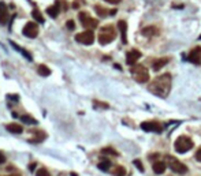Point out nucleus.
Wrapping results in <instances>:
<instances>
[{"label": "nucleus", "instance_id": "nucleus-1", "mask_svg": "<svg viewBox=\"0 0 201 176\" xmlns=\"http://www.w3.org/2000/svg\"><path fill=\"white\" fill-rule=\"evenodd\" d=\"M171 85H172V78L167 72V74L159 75L157 78H155L151 82V85L148 86V89L155 96L160 97V98H165L171 91Z\"/></svg>", "mask_w": 201, "mask_h": 176}, {"label": "nucleus", "instance_id": "nucleus-2", "mask_svg": "<svg viewBox=\"0 0 201 176\" xmlns=\"http://www.w3.org/2000/svg\"><path fill=\"white\" fill-rule=\"evenodd\" d=\"M116 38V32H115V28L111 25H107L104 28H101L100 30V34H99V42L101 45H107L110 44L111 41Z\"/></svg>", "mask_w": 201, "mask_h": 176}, {"label": "nucleus", "instance_id": "nucleus-3", "mask_svg": "<svg viewBox=\"0 0 201 176\" xmlns=\"http://www.w3.org/2000/svg\"><path fill=\"white\" fill-rule=\"evenodd\" d=\"M193 146H194V142L189 137H185V135L178 137L176 141L174 142V148H175V150L178 153H186L190 149H193Z\"/></svg>", "mask_w": 201, "mask_h": 176}, {"label": "nucleus", "instance_id": "nucleus-4", "mask_svg": "<svg viewBox=\"0 0 201 176\" xmlns=\"http://www.w3.org/2000/svg\"><path fill=\"white\" fill-rule=\"evenodd\" d=\"M131 75L138 83H145L149 81V72L142 64H134L131 68Z\"/></svg>", "mask_w": 201, "mask_h": 176}, {"label": "nucleus", "instance_id": "nucleus-5", "mask_svg": "<svg viewBox=\"0 0 201 176\" xmlns=\"http://www.w3.org/2000/svg\"><path fill=\"white\" fill-rule=\"evenodd\" d=\"M165 161H167V165L170 167V169L175 173H179V175H185L187 172V167L185 164H182L178 158H175L174 156H167L165 157Z\"/></svg>", "mask_w": 201, "mask_h": 176}, {"label": "nucleus", "instance_id": "nucleus-6", "mask_svg": "<svg viewBox=\"0 0 201 176\" xmlns=\"http://www.w3.org/2000/svg\"><path fill=\"white\" fill-rule=\"evenodd\" d=\"M75 41L83 45H92L94 41V33L92 32V29H88V30L82 32V33H78L75 36Z\"/></svg>", "mask_w": 201, "mask_h": 176}, {"label": "nucleus", "instance_id": "nucleus-7", "mask_svg": "<svg viewBox=\"0 0 201 176\" xmlns=\"http://www.w3.org/2000/svg\"><path fill=\"white\" fill-rule=\"evenodd\" d=\"M78 18H80L82 26H83V28H86V29H94V28H97V25H99L97 19L92 18L90 15H88L86 12H80Z\"/></svg>", "mask_w": 201, "mask_h": 176}, {"label": "nucleus", "instance_id": "nucleus-8", "mask_svg": "<svg viewBox=\"0 0 201 176\" xmlns=\"http://www.w3.org/2000/svg\"><path fill=\"white\" fill-rule=\"evenodd\" d=\"M22 33L28 38H36L39 36V26L34 22H28L22 29Z\"/></svg>", "mask_w": 201, "mask_h": 176}, {"label": "nucleus", "instance_id": "nucleus-9", "mask_svg": "<svg viewBox=\"0 0 201 176\" xmlns=\"http://www.w3.org/2000/svg\"><path fill=\"white\" fill-rule=\"evenodd\" d=\"M141 128L144 130V131H148V132H156V134H160V132H163V126L160 123H157V121H144V123H141Z\"/></svg>", "mask_w": 201, "mask_h": 176}, {"label": "nucleus", "instance_id": "nucleus-10", "mask_svg": "<svg viewBox=\"0 0 201 176\" xmlns=\"http://www.w3.org/2000/svg\"><path fill=\"white\" fill-rule=\"evenodd\" d=\"M187 60H189L190 63L196 64V66H200V64H201V47H194V48H193V49L189 52Z\"/></svg>", "mask_w": 201, "mask_h": 176}, {"label": "nucleus", "instance_id": "nucleus-11", "mask_svg": "<svg viewBox=\"0 0 201 176\" xmlns=\"http://www.w3.org/2000/svg\"><path fill=\"white\" fill-rule=\"evenodd\" d=\"M141 59V52L138 49H131L127 52L126 55V63L129 64V66H134V64H137V61Z\"/></svg>", "mask_w": 201, "mask_h": 176}, {"label": "nucleus", "instance_id": "nucleus-12", "mask_svg": "<svg viewBox=\"0 0 201 176\" xmlns=\"http://www.w3.org/2000/svg\"><path fill=\"white\" fill-rule=\"evenodd\" d=\"M7 18H9V8L6 3L0 2V25H6Z\"/></svg>", "mask_w": 201, "mask_h": 176}, {"label": "nucleus", "instance_id": "nucleus-13", "mask_svg": "<svg viewBox=\"0 0 201 176\" xmlns=\"http://www.w3.org/2000/svg\"><path fill=\"white\" fill-rule=\"evenodd\" d=\"M118 28H119L121 34H122V42H123V44H127V22L126 21H119Z\"/></svg>", "mask_w": 201, "mask_h": 176}, {"label": "nucleus", "instance_id": "nucleus-14", "mask_svg": "<svg viewBox=\"0 0 201 176\" xmlns=\"http://www.w3.org/2000/svg\"><path fill=\"white\" fill-rule=\"evenodd\" d=\"M170 61V59L168 58H160V59H156V60L152 63V68L155 70V71H159V70H162L163 67L165 66V64Z\"/></svg>", "mask_w": 201, "mask_h": 176}, {"label": "nucleus", "instance_id": "nucleus-15", "mask_svg": "<svg viewBox=\"0 0 201 176\" xmlns=\"http://www.w3.org/2000/svg\"><path fill=\"white\" fill-rule=\"evenodd\" d=\"M165 168H167V162H164V161H156V162H153V165H152L153 172L157 173V175H162V173L165 171Z\"/></svg>", "mask_w": 201, "mask_h": 176}, {"label": "nucleus", "instance_id": "nucleus-16", "mask_svg": "<svg viewBox=\"0 0 201 176\" xmlns=\"http://www.w3.org/2000/svg\"><path fill=\"white\" fill-rule=\"evenodd\" d=\"M59 12H60V3H56L55 6H52V7H48L47 8V14L49 15L51 18H56L59 15Z\"/></svg>", "mask_w": 201, "mask_h": 176}, {"label": "nucleus", "instance_id": "nucleus-17", "mask_svg": "<svg viewBox=\"0 0 201 176\" xmlns=\"http://www.w3.org/2000/svg\"><path fill=\"white\" fill-rule=\"evenodd\" d=\"M6 128L9 130L10 132H12V134H22V131H23L22 126H19V124H17V123H9L6 126Z\"/></svg>", "mask_w": 201, "mask_h": 176}, {"label": "nucleus", "instance_id": "nucleus-18", "mask_svg": "<svg viewBox=\"0 0 201 176\" xmlns=\"http://www.w3.org/2000/svg\"><path fill=\"white\" fill-rule=\"evenodd\" d=\"M142 34L146 37H152V36H157L159 34V30H157L155 26H148V28L142 29Z\"/></svg>", "mask_w": 201, "mask_h": 176}, {"label": "nucleus", "instance_id": "nucleus-19", "mask_svg": "<svg viewBox=\"0 0 201 176\" xmlns=\"http://www.w3.org/2000/svg\"><path fill=\"white\" fill-rule=\"evenodd\" d=\"M10 44L12 45V48H14V49H17L18 52H21V53H22V55L25 56V58L28 59V60H32V59H33V58H32V55L28 52V51H26V49H23V48H21V47H18V45L15 44L14 41H10Z\"/></svg>", "mask_w": 201, "mask_h": 176}, {"label": "nucleus", "instance_id": "nucleus-20", "mask_svg": "<svg viewBox=\"0 0 201 176\" xmlns=\"http://www.w3.org/2000/svg\"><path fill=\"white\" fill-rule=\"evenodd\" d=\"M21 121H23L25 124H39V120L37 119H34L33 116H29V115H23V116H21Z\"/></svg>", "mask_w": 201, "mask_h": 176}, {"label": "nucleus", "instance_id": "nucleus-21", "mask_svg": "<svg viewBox=\"0 0 201 176\" xmlns=\"http://www.w3.org/2000/svg\"><path fill=\"white\" fill-rule=\"evenodd\" d=\"M32 17H33V19L36 21V22H39V23H44L45 22L44 17L41 15V12H40L39 10H33V12H32Z\"/></svg>", "mask_w": 201, "mask_h": 176}, {"label": "nucleus", "instance_id": "nucleus-22", "mask_svg": "<svg viewBox=\"0 0 201 176\" xmlns=\"http://www.w3.org/2000/svg\"><path fill=\"white\" fill-rule=\"evenodd\" d=\"M39 74L41 75V77H49V75H51V70L48 68L45 64H40V66H39Z\"/></svg>", "mask_w": 201, "mask_h": 176}, {"label": "nucleus", "instance_id": "nucleus-23", "mask_svg": "<svg viewBox=\"0 0 201 176\" xmlns=\"http://www.w3.org/2000/svg\"><path fill=\"white\" fill-rule=\"evenodd\" d=\"M97 167H99L101 171H105V172H107V171L111 168V161H108V160H101V161L97 164Z\"/></svg>", "mask_w": 201, "mask_h": 176}, {"label": "nucleus", "instance_id": "nucleus-24", "mask_svg": "<svg viewBox=\"0 0 201 176\" xmlns=\"http://www.w3.org/2000/svg\"><path fill=\"white\" fill-rule=\"evenodd\" d=\"M133 164H134V167L137 168L138 171H140V172H144V171H145V168H144V165H142V161H141V160H134V161H133Z\"/></svg>", "mask_w": 201, "mask_h": 176}, {"label": "nucleus", "instance_id": "nucleus-25", "mask_svg": "<svg viewBox=\"0 0 201 176\" xmlns=\"http://www.w3.org/2000/svg\"><path fill=\"white\" fill-rule=\"evenodd\" d=\"M94 10H96V12L100 15V17H107V12H105L107 10H105V8H103V7H100V6H96V7H94Z\"/></svg>", "mask_w": 201, "mask_h": 176}, {"label": "nucleus", "instance_id": "nucleus-26", "mask_svg": "<svg viewBox=\"0 0 201 176\" xmlns=\"http://www.w3.org/2000/svg\"><path fill=\"white\" fill-rule=\"evenodd\" d=\"M101 153H103V154H112V156H118V151H115L114 149H111V148H105V149H103Z\"/></svg>", "mask_w": 201, "mask_h": 176}, {"label": "nucleus", "instance_id": "nucleus-27", "mask_svg": "<svg viewBox=\"0 0 201 176\" xmlns=\"http://www.w3.org/2000/svg\"><path fill=\"white\" fill-rule=\"evenodd\" d=\"M115 173L116 176H124V173H126V171H124V168L123 167H116L115 168Z\"/></svg>", "mask_w": 201, "mask_h": 176}, {"label": "nucleus", "instance_id": "nucleus-28", "mask_svg": "<svg viewBox=\"0 0 201 176\" xmlns=\"http://www.w3.org/2000/svg\"><path fill=\"white\" fill-rule=\"evenodd\" d=\"M36 176H51V173L48 172L45 168H41V169H39L36 172Z\"/></svg>", "mask_w": 201, "mask_h": 176}, {"label": "nucleus", "instance_id": "nucleus-29", "mask_svg": "<svg viewBox=\"0 0 201 176\" xmlns=\"http://www.w3.org/2000/svg\"><path fill=\"white\" fill-rule=\"evenodd\" d=\"M94 105H99L100 108H104V109H107V108H110V105L107 104V102H100V101H93Z\"/></svg>", "mask_w": 201, "mask_h": 176}, {"label": "nucleus", "instance_id": "nucleus-30", "mask_svg": "<svg viewBox=\"0 0 201 176\" xmlns=\"http://www.w3.org/2000/svg\"><path fill=\"white\" fill-rule=\"evenodd\" d=\"M66 28L69 29V30H74V29H75V23H74V21H67Z\"/></svg>", "mask_w": 201, "mask_h": 176}, {"label": "nucleus", "instance_id": "nucleus-31", "mask_svg": "<svg viewBox=\"0 0 201 176\" xmlns=\"http://www.w3.org/2000/svg\"><path fill=\"white\" fill-rule=\"evenodd\" d=\"M3 162H6V156L0 151V164H3Z\"/></svg>", "mask_w": 201, "mask_h": 176}, {"label": "nucleus", "instance_id": "nucleus-32", "mask_svg": "<svg viewBox=\"0 0 201 176\" xmlns=\"http://www.w3.org/2000/svg\"><path fill=\"white\" fill-rule=\"evenodd\" d=\"M107 3H111V4H119L121 3V0H105Z\"/></svg>", "mask_w": 201, "mask_h": 176}, {"label": "nucleus", "instance_id": "nucleus-33", "mask_svg": "<svg viewBox=\"0 0 201 176\" xmlns=\"http://www.w3.org/2000/svg\"><path fill=\"white\" fill-rule=\"evenodd\" d=\"M196 158H197L198 161H201V149L197 151V153H196Z\"/></svg>", "mask_w": 201, "mask_h": 176}, {"label": "nucleus", "instance_id": "nucleus-34", "mask_svg": "<svg viewBox=\"0 0 201 176\" xmlns=\"http://www.w3.org/2000/svg\"><path fill=\"white\" fill-rule=\"evenodd\" d=\"M116 14V10H111L110 11V15H115Z\"/></svg>", "mask_w": 201, "mask_h": 176}, {"label": "nucleus", "instance_id": "nucleus-35", "mask_svg": "<svg viewBox=\"0 0 201 176\" xmlns=\"http://www.w3.org/2000/svg\"><path fill=\"white\" fill-rule=\"evenodd\" d=\"M10 176H21V175H10Z\"/></svg>", "mask_w": 201, "mask_h": 176}]
</instances>
